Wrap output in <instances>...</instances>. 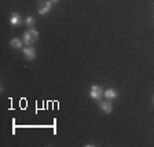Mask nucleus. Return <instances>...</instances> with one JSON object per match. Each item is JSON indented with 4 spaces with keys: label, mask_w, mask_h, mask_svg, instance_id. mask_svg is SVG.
I'll return each instance as SVG.
<instances>
[{
    "label": "nucleus",
    "mask_w": 154,
    "mask_h": 147,
    "mask_svg": "<svg viewBox=\"0 0 154 147\" xmlns=\"http://www.w3.org/2000/svg\"><path fill=\"white\" fill-rule=\"evenodd\" d=\"M103 95V90L100 85H96V84H94V85H91V90H90V98L94 100H99L100 96Z\"/></svg>",
    "instance_id": "f03ea898"
},
{
    "label": "nucleus",
    "mask_w": 154,
    "mask_h": 147,
    "mask_svg": "<svg viewBox=\"0 0 154 147\" xmlns=\"http://www.w3.org/2000/svg\"><path fill=\"white\" fill-rule=\"evenodd\" d=\"M22 44H23V40H21V38H18V37H14L10 40V45L13 48H15V50H22L23 48Z\"/></svg>",
    "instance_id": "6e6552de"
},
{
    "label": "nucleus",
    "mask_w": 154,
    "mask_h": 147,
    "mask_svg": "<svg viewBox=\"0 0 154 147\" xmlns=\"http://www.w3.org/2000/svg\"><path fill=\"white\" fill-rule=\"evenodd\" d=\"M22 18H21V15H19L18 13H13L11 15H10V25L11 26H19L21 23H22Z\"/></svg>",
    "instance_id": "423d86ee"
},
{
    "label": "nucleus",
    "mask_w": 154,
    "mask_h": 147,
    "mask_svg": "<svg viewBox=\"0 0 154 147\" xmlns=\"http://www.w3.org/2000/svg\"><path fill=\"white\" fill-rule=\"evenodd\" d=\"M22 54H23V57L30 62L36 59V50L32 47V45H26V47H23L22 48Z\"/></svg>",
    "instance_id": "7ed1b4c3"
},
{
    "label": "nucleus",
    "mask_w": 154,
    "mask_h": 147,
    "mask_svg": "<svg viewBox=\"0 0 154 147\" xmlns=\"http://www.w3.org/2000/svg\"><path fill=\"white\" fill-rule=\"evenodd\" d=\"M103 96L109 100H114V99H117L119 93H117V91H116L114 88H107L106 91H103Z\"/></svg>",
    "instance_id": "0eeeda50"
},
{
    "label": "nucleus",
    "mask_w": 154,
    "mask_h": 147,
    "mask_svg": "<svg viewBox=\"0 0 154 147\" xmlns=\"http://www.w3.org/2000/svg\"><path fill=\"white\" fill-rule=\"evenodd\" d=\"M50 2H51V3H58L59 0H50Z\"/></svg>",
    "instance_id": "9d476101"
},
{
    "label": "nucleus",
    "mask_w": 154,
    "mask_h": 147,
    "mask_svg": "<svg viewBox=\"0 0 154 147\" xmlns=\"http://www.w3.org/2000/svg\"><path fill=\"white\" fill-rule=\"evenodd\" d=\"M98 106H99V109L102 110L105 114H110V113L113 112V105L109 99L107 100H100V102L98 103Z\"/></svg>",
    "instance_id": "39448f33"
},
{
    "label": "nucleus",
    "mask_w": 154,
    "mask_h": 147,
    "mask_svg": "<svg viewBox=\"0 0 154 147\" xmlns=\"http://www.w3.org/2000/svg\"><path fill=\"white\" fill-rule=\"evenodd\" d=\"M23 23H25L26 26H29V28H35V23H36V19L33 18L32 15H29L25 18V21H23Z\"/></svg>",
    "instance_id": "1a4fd4ad"
},
{
    "label": "nucleus",
    "mask_w": 154,
    "mask_h": 147,
    "mask_svg": "<svg viewBox=\"0 0 154 147\" xmlns=\"http://www.w3.org/2000/svg\"><path fill=\"white\" fill-rule=\"evenodd\" d=\"M52 4H54V3H51L50 0H47V2H43V3H40V6H38V8H37V13L40 14V15H47V14L50 13V11H51Z\"/></svg>",
    "instance_id": "20e7f679"
},
{
    "label": "nucleus",
    "mask_w": 154,
    "mask_h": 147,
    "mask_svg": "<svg viewBox=\"0 0 154 147\" xmlns=\"http://www.w3.org/2000/svg\"><path fill=\"white\" fill-rule=\"evenodd\" d=\"M37 38H38V32L35 28H29V30H26V32L23 33L22 40H23V44L32 45L37 41Z\"/></svg>",
    "instance_id": "f257e3e1"
},
{
    "label": "nucleus",
    "mask_w": 154,
    "mask_h": 147,
    "mask_svg": "<svg viewBox=\"0 0 154 147\" xmlns=\"http://www.w3.org/2000/svg\"><path fill=\"white\" fill-rule=\"evenodd\" d=\"M153 106H154V95H153Z\"/></svg>",
    "instance_id": "9b49d317"
}]
</instances>
